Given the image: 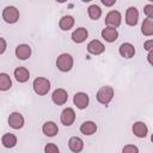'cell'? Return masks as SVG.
I'll return each mask as SVG.
<instances>
[{
	"mask_svg": "<svg viewBox=\"0 0 153 153\" xmlns=\"http://www.w3.org/2000/svg\"><path fill=\"white\" fill-rule=\"evenodd\" d=\"M73 63H74L73 56L71 54H67V53L59 55L56 59V67L60 72H63V73L69 72L73 68Z\"/></svg>",
	"mask_w": 153,
	"mask_h": 153,
	"instance_id": "1",
	"label": "cell"
},
{
	"mask_svg": "<svg viewBox=\"0 0 153 153\" xmlns=\"http://www.w3.org/2000/svg\"><path fill=\"white\" fill-rule=\"evenodd\" d=\"M32 87H33V91L38 96H45L50 90V81L47 78L38 76V78H36L33 80Z\"/></svg>",
	"mask_w": 153,
	"mask_h": 153,
	"instance_id": "2",
	"label": "cell"
},
{
	"mask_svg": "<svg viewBox=\"0 0 153 153\" xmlns=\"http://www.w3.org/2000/svg\"><path fill=\"white\" fill-rule=\"evenodd\" d=\"M114 88L111 87V86H103V87H100L99 90H98V92H97V100L100 103V104H103V105H108L111 100H112V98H114Z\"/></svg>",
	"mask_w": 153,
	"mask_h": 153,
	"instance_id": "3",
	"label": "cell"
},
{
	"mask_svg": "<svg viewBox=\"0 0 153 153\" xmlns=\"http://www.w3.org/2000/svg\"><path fill=\"white\" fill-rule=\"evenodd\" d=\"M2 19L7 24H14L19 19V11L14 6H6L2 11Z\"/></svg>",
	"mask_w": 153,
	"mask_h": 153,
	"instance_id": "4",
	"label": "cell"
},
{
	"mask_svg": "<svg viewBox=\"0 0 153 153\" xmlns=\"http://www.w3.org/2000/svg\"><path fill=\"white\" fill-rule=\"evenodd\" d=\"M121 22H122V16L118 11H110L106 16H105V24L106 26L109 27H118L121 25Z\"/></svg>",
	"mask_w": 153,
	"mask_h": 153,
	"instance_id": "5",
	"label": "cell"
},
{
	"mask_svg": "<svg viewBox=\"0 0 153 153\" xmlns=\"http://www.w3.org/2000/svg\"><path fill=\"white\" fill-rule=\"evenodd\" d=\"M60 120H61V123L66 127H69L74 123L75 121V112L72 108H66L62 110L61 112V116H60Z\"/></svg>",
	"mask_w": 153,
	"mask_h": 153,
	"instance_id": "6",
	"label": "cell"
},
{
	"mask_svg": "<svg viewBox=\"0 0 153 153\" xmlns=\"http://www.w3.org/2000/svg\"><path fill=\"white\" fill-rule=\"evenodd\" d=\"M73 103H74V105L78 109L82 110V109H86L87 108V105L90 103V98H88L87 93H85V92H78L73 97Z\"/></svg>",
	"mask_w": 153,
	"mask_h": 153,
	"instance_id": "7",
	"label": "cell"
},
{
	"mask_svg": "<svg viewBox=\"0 0 153 153\" xmlns=\"http://www.w3.org/2000/svg\"><path fill=\"white\" fill-rule=\"evenodd\" d=\"M8 126L13 129H20L24 126V117L20 112H12L8 116Z\"/></svg>",
	"mask_w": 153,
	"mask_h": 153,
	"instance_id": "8",
	"label": "cell"
},
{
	"mask_svg": "<svg viewBox=\"0 0 153 153\" xmlns=\"http://www.w3.org/2000/svg\"><path fill=\"white\" fill-rule=\"evenodd\" d=\"M139 22V11L136 7L130 6L126 11V23L129 26H135Z\"/></svg>",
	"mask_w": 153,
	"mask_h": 153,
	"instance_id": "9",
	"label": "cell"
},
{
	"mask_svg": "<svg viewBox=\"0 0 153 153\" xmlns=\"http://www.w3.org/2000/svg\"><path fill=\"white\" fill-rule=\"evenodd\" d=\"M68 99V93L63 88H56L51 94V100L56 105H63Z\"/></svg>",
	"mask_w": 153,
	"mask_h": 153,
	"instance_id": "10",
	"label": "cell"
},
{
	"mask_svg": "<svg viewBox=\"0 0 153 153\" xmlns=\"http://www.w3.org/2000/svg\"><path fill=\"white\" fill-rule=\"evenodd\" d=\"M104 50H105L104 44L98 39H92L87 44V51L92 55H100L104 53Z\"/></svg>",
	"mask_w": 153,
	"mask_h": 153,
	"instance_id": "11",
	"label": "cell"
},
{
	"mask_svg": "<svg viewBox=\"0 0 153 153\" xmlns=\"http://www.w3.org/2000/svg\"><path fill=\"white\" fill-rule=\"evenodd\" d=\"M87 36H88L87 29H85V27H78V29H75V30L72 32V41H73L74 43L80 44V43H82V42L86 41Z\"/></svg>",
	"mask_w": 153,
	"mask_h": 153,
	"instance_id": "12",
	"label": "cell"
},
{
	"mask_svg": "<svg viewBox=\"0 0 153 153\" xmlns=\"http://www.w3.org/2000/svg\"><path fill=\"white\" fill-rule=\"evenodd\" d=\"M42 131L45 136L48 137H53L55 136L57 133H59V128H57V124L53 121H48L45 122L43 126H42Z\"/></svg>",
	"mask_w": 153,
	"mask_h": 153,
	"instance_id": "13",
	"label": "cell"
},
{
	"mask_svg": "<svg viewBox=\"0 0 153 153\" xmlns=\"http://www.w3.org/2000/svg\"><path fill=\"white\" fill-rule=\"evenodd\" d=\"M134 135L136 137H146L147 134H148V128L146 126V123L139 121V122H135L133 124V128H131Z\"/></svg>",
	"mask_w": 153,
	"mask_h": 153,
	"instance_id": "14",
	"label": "cell"
},
{
	"mask_svg": "<svg viewBox=\"0 0 153 153\" xmlns=\"http://www.w3.org/2000/svg\"><path fill=\"white\" fill-rule=\"evenodd\" d=\"M120 54L122 57L124 59H131L134 55H135V48L131 43H122L120 45V49H118Z\"/></svg>",
	"mask_w": 153,
	"mask_h": 153,
	"instance_id": "15",
	"label": "cell"
},
{
	"mask_svg": "<svg viewBox=\"0 0 153 153\" xmlns=\"http://www.w3.org/2000/svg\"><path fill=\"white\" fill-rule=\"evenodd\" d=\"M100 35H102V37H103L106 42H109V43L115 42V41L117 39V37H118V32H117V30L114 29V27H109V26L104 27V29L102 30Z\"/></svg>",
	"mask_w": 153,
	"mask_h": 153,
	"instance_id": "16",
	"label": "cell"
},
{
	"mask_svg": "<svg viewBox=\"0 0 153 153\" xmlns=\"http://www.w3.org/2000/svg\"><path fill=\"white\" fill-rule=\"evenodd\" d=\"M14 53L19 60H26L31 56V48L27 44H19V45H17Z\"/></svg>",
	"mask_w": 153,
	"mask_h": 153,
	"instance_id": "17",
	"label": "cell"
},
{
	"mask_svg": "<svg viewBox=\"0 0 153 153\" xmlns=\"http://www.w3.org/2000/svg\"><path fill=\"white\" fill-rule=\"evenodd\" d=\"M68 147L73 153H79L84 148V141L78 136H72L68 140Z\"/></svg>",
	"mask_w": 153,
	"mask_h": 153,
	"instance_id": "18",
	"label": "cell"
},
{
	"mask_svg": "<svg viewBox=\"0 0 153 153\" xmlns=\"http://www.w3.org/2000/svg\"><path fill=\"white\" fill-rule=\"evenodd\" d=\"M14 78L18 82H26L30 78V72L25 67H17L13 72Z\"/></svg>",
	"mask_w": 153,
	"mask_h": 153,
	"instance_id": "19",
	"label": "cell"
},
{
	"mask_svg": "<svg viewBox=\"0 0 153 153\" xmlns=\"http://www.w3.org/2000/svg\"><path fill=\"white\" fill-rule=\"evenodd\" d=\"M80 131L84 135H93L97 131V124L93 121H85L80 126Z\"/></svg>",
	"mask_w": 153,
	"mask_h": 153,
	"instance_id": "20",
	"label": "cell"
},
{
	"mask_svg": "<svg viewBox=\"0 0 153 153\" xmlns=\"http://www.w3.org/2000/svg\"><path fill=\"white\" fill-rule=\"evenodd\" d=\"M1 143L6 148H13L17 145V136L12 133H6L1 137Z\"/></svg>",
	"mask_w": 153,
	"mask_h": 153,
	"instance_id": "21",
	"label": "cell"
},
{
	"mask_svg": "<svg viewBox=\"0 0 153 153\" xmlns=\"http://www.w3.org/2000/svg\"><path fill=\"white\" fill-rule=\"evenodd\" d=\"M59 26L63 31L71 30L74 26V18L72 16H63L59 22Z\"/></svg>",
	"mask_w": 153,
	"mask_h": 153,
	"instance_id": "22",
	"label": "cell"
},
{
	"mask_svg": "<svg viewBox=\"0 0 153 153\" xmlns=\"http://www.w3.org/2000/svg\"><path fill=\"white\" fill-rule=\"evenodd\" d=\"M141 32L147 37L153 35V19L151 18L143 19V23L141 25Z\"/></svg>",
	"mask_w": 153,
	"mask_h": 153,
	"instance_id": "23",
	"label": "cell"
},
{
	"mask_svg": "<svg viewBox=\"0 0 153 153\" xmlns=\"http://www.w3.org/2000/svg\"><path fill=\"white\" fill-rule=\"evenodd\" d=\"M12 87V80L7 73H0V91H7Z\"/></svg>",
	"mask_w": 153,
	"mask_h": 153,
	"instance_id": "24",
	"label": "cell"
},
{
	"mask_svg": "<svg viewBox=\"0 0 153 153\" xmlns=\"http://www.w3.org/2000/svg\"><path fill=\"white\" fill-rule=\"evenodd\" d=\"M87 13H88V17L92 19V20H97L102 17V10L98 5H91L88 6L87 8Z\"/></svg>",
	"mask_w": 153,
	"mask_h": 153,
	"instance_id": "25",
	"label": "cell"
},
{
	"mask_svg": "<svg viewBox=\"0 0 153 153\" xmlns=\"http://www.w3.org/2000/svg\"><path fill=\"white\" fill-rule=\"evenodd\" d=\"M44 153H60V149L55 143L49 142L44 146Z\"/></svg>",
	"mask_w": 153,
	"mask_h": 153,
	"instance_id": "26",
	"label": "cell"
},
{
	"mask_svg": "<svg viewBox=\"0 0 153 153\" xmlns=\"http://www.w3.org/2000/svg\"><path fill=\"white\" fill-rule=\"evenodd\" d=\"M122 153H139V148L135 145H126L122 148Z\"/></svg>",
	"mask_w": 153,
	"mask_h": 153,
	"instance_id": "27",
	"label": "cell"
},
{
	"mask_svg": "<svg viewBox=\"0 0 153 153\" xmlns=\"http://www.w3.org/2000/svg\"><path fill=\"white\" fill-rule=\"evenodd\" d=\"M143 13L147 16V18L153 19V5L152 4H147L143 7Z\"/></svg>",
	"mask_w": 153,
	"mask_h": 153,
	"instance_id": "28",
	"label": "cell"
},
{
	"mask_svg": "<svg viewBox=\"0 0 153 153\" xmlns=\"http://www.w3.org/2000/svg\"><path fill=\"white\" fill-rule=\"evenodd\" d=\"M6 48H7V43H6V41H5L2 37H0V55L5 53Z\"/></svg>",
	"mask_w": 153,
	"mask_h": 153,
	"instance_id": "29",
	"label": "cell"
},
{
	"mask_svg": "<svg viewBox=\"0 0 153 153\" xmlns=\"http://www.w3.org/2000/svg\"><path fill=\"white\" fill-rule=\"evenodd\" d=\"M143 48H145L147 51L153 50V39H148V41H146L145 44H143Z\"/></svg>",
	"mask_w": 153,
	"mask_h": 153,
	"instance_id": "30",
	"label": "cell"
},
{
	"mask_svg": "<svg viewBox=\"0 0 153 153\" xmlns=\"http://www.w3.org/2000/svg\"><path fill=\"white\" fill-rule=\"evenodd\" d=\"M102 4L105 6H112L114 4H116V0H102Z\"/></svg>",
	"mask_w": 153,
	"mask_h": 153,
	"instance_id": "31",
	"label": "cell"
},
{
	"mask_svg": "<svg viewBox=\"0 0 153 153\" xmlns=\"http://www.w3.org/2000/svg\"><path fill=\"white\" fill-rule=\"evenodd\" d=\"M152 57H153V50H151L149 53H148V56H147V60H148V62L152 65Z\"/></svg>",
	"mask_w": 153,
	"mask_h": 153,
	"instance_id": "32",
	"label": "cell"
}]
</instances>
